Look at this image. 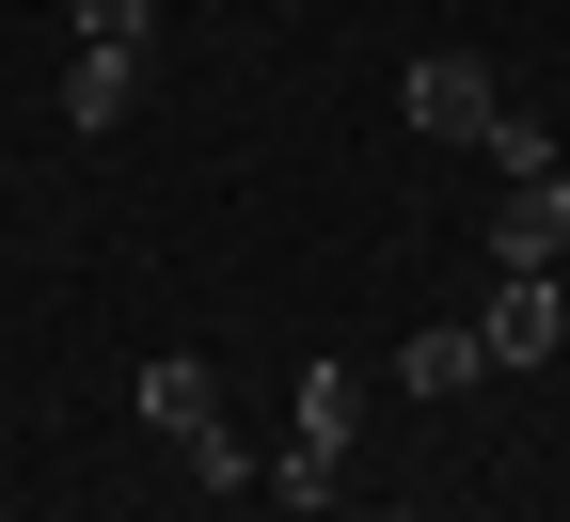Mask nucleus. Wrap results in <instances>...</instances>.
I'll list each match as a JSON object with an SVG mask.
<instances>
[{
  "instance_id": "8",
  "label": "nucleus",
  "mask_w": 570,
  "mask_h": 522,
  "mask_svg": "<svg viewBox=\"0 0 570 522\" xmlns=\"http://www.w3.org/2000/svg\"><path fill=\"white\" fill-rule=\"evenodd\" d=\"M63 17H80V48H142V32H159V0H63Z\"/></svg>"
},
{
  "instance_id": "2",
  "label": "nucleus",
  "mask_w": 570,
  "mask_h": 522,
  "mask_svg": "<svg viewBox=\"0 0 570 522\" xmlns=\"http://www.w3.org/2000/svg\"><path fill=\"white\" fill-rule=\"evenodd\" d=\"M475 348H491V364H554V348H570V302H554V269H508V285H491Z\"/></svg>"
},
{
  "instance_id": "6",
  "label": "nucleus",
  "mask_w": 570,
  "mask_h": 522,
  "mask_svg": "<svg viewBox=\"0 0 570 522\" xmlns=\"http://www.w3.org/2000/svg\"><path fill=\"white\" fill-rule=\"evenodd\" d=\"M142 96V48H80V80H63V127H127Z\"/></svg>"
},
{
  "instance_id": "5",
  "label": "nucleus",
  "mask_w": 570,
  "mask_h": 522,
  "mask_svg": "<svg viewBox=\"0 0 570 522\" xmlns=\"http://www.w3.org/2000/svg\"><path fill=\"white\" fill-rule=\"evenodd\" d=\"M348 443H365V381H348V364H302V460L348 475Z\"/></svg>"
},
{
  "instance_id": "7",
  "label": "nucleus",
  "mask_w": 570,
  "mask_h": 522,
  "mask_svg": "<svg viewBox=\"0 0 570 522\" xmlns=\"http://www.w3.org/2000/svg\"><path fill=\"white\" fill-rule=\"evenodd\" d=\"M396 381H412V396H460V381H491V348H475V333H412Z\"/></svg>"
},
{
  "instance_id": "4",
  "label": "nucleus",
  "mask_w": 570,
  "mask_h": 522,
  "mask_svg": "<svg viewBox=\"0 0 570 522\" xmlns=\"http://www.w3.org/2000/svg\"><path fill=\"white\" fill-rule=\"evenodd\" d=\"M491 254H508V269H554V254H570V175H508V206H491Z\"/></svg>"
},
{
  "instance_id": "9",
  "label": "nucleus",
  "mask_w": 570,
  "mask_h": 522,
  "mask_svg": "<svg viewBox=\"0 0 570 522\" xmlns=\"http://www.w3.org/2000/svg\"><path fill=\"white\" fill-rule=\"evenodd\" d=\"M365 522H396V506H365Z\"/></svg>"
},
{
  "instance_id": "3",
  "label": "nucleus",
  "mask_w": 570,
  "mask_h": 522,
  "mask_svg": "<svg viewBox=\"0 0 570 522\" xmlns=\"http://www.w3.org/2000/svg\"><path fill=\"white\" fill-rule=\"evenodd\" d=\"M127 412H142V427H159V443H175V460H190V443H206V427H223V381H206V364H190V348H159V364H142V381H127Z\"/></svg>"
},
{
  "instance_id": "1",
  "label": "nucleus",
  "mask_w": 570,
  "mask_h": 522,
  "mask_svg": "<svg viewBox=\"0 0 570 522\" xmlns=\"http://www.w3.org/2000/svg\"><path fill=\"white\" fill-rule=\"evenodd\" d=\"M396 111H412L428 142H491V63H475V48H428L412 80H396Z\"/></svg>"
}]
</instances>
